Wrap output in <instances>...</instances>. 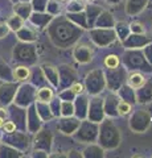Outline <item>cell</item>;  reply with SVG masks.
Segmentation results:
<instances>
[{
    "label": "cell",
    "mask_w": 152,
    "mask_h": 158,
    "mask_svg": "<svg viewBox=\"0 0 152 158\" xmlns=\"http://www.w3.org/2000/svg\"><path fill=\"white\" fill-rule=\"evenodd\" d=\"M23 2H28V0H23Z\"/></svg>",
    "instance_id": "56"
},
{
    "label": "cell",
    "mask_w": 152,
    "mask_h": 158,
    "mask_svg": "<svg viewBox=\"0 0 152 158\" xmlns=\"http://www.w3.org/2000/svg\"><path fill=\"white\" fill-rule=\"evenodd\" d=\"M127 78V69L124 66H118L116 69H107L105 71V79H106V87L110 91L116 92L118 88L126 83Z\"/></svg>",
    "instance_id": "8"
},
{
    "label": "cell",
    "mask_w": 152,
    "mask_h": 158,
    "mask_svg": "<svg viewBox=\"0 0 152 158\" xmlns=\"http://www.w3.org/2000/svg\"><path fill=\"white\" fill-rule=\"evenodd\" d=\"M15 11H16V13L20 17L28 19L29 16H31V13H32V6L28 2H24V3L17 4V6L15 7Z\"/></svg>",
    "instance_id": "35"
},
{
    "label": "cell",
    "mask_w": 152,
    "mask_h": 158,
    "mask_svg": "<svg viewBox=\"0 0 152 158\" xmlns=\"http://www.w3.org/2000/svg\"><path fill=\"white\" fill-rule=\"evenodd\" d=\"M152 40L145 36L144 33L138 34V33H130L124 41H122V45L124 49H141L144 48L147 44H150Z\"/></svg>",
    "instance_id": "13"
},
{
    "label": "cell",
    "mask_w": 152,
    "mask_h": 158,
    "mask_svg": "<svg viewBox=\"0 0 152 158\" xmlns=\"http://www.w3.org/2000/svg\"><path fill=\"white\" fill-rule=\"evenodd\" d=\"M35 107H36V111L38 113V116L41 117L42 121H49L50 118L54 117L53 116V113H52L50 107H49V103H44V102H38L37 100Z\"/></svg>",
    "instance_id": "30"
},
{
    "label": "cell",
    "mask_w": 152,
    "mask_h": 158,
    "mask_svg": "<svg viewBox=\"0 0 152 158\" xmlns=\"http://www.w3.org/2000/svg\"><path fill=\"white\" fill-rule=\"evenodd\" d=\"M4 123H6V117H2V116H0V128H3Z\"/></svg>",
    "instance_id": "53"
},
{
    "label": "cell",
    "mask_w": 152,
    "mask_h": 158,
    "mask_svg": "<svg viewBox=\"0 0 152 158\" xmlns=\"http://www.w3.org/2000/svg\"><path fill=\"white\" fill-rule=\"evenodd\" d=\"M119 102V96L116 95V92H110L107 94L106 98L103 99V110H105V115L106 117H118V112H116V106Z\"/></svg>",
    "instance_id": "16"
},
{
    "label": "cell",
    "mask_w": 152,
    "mask_h": 158,
    "mask_svg": "<svg viewBox=\"0 0 152 158\" xmlns=\"http://www.w3.org/2000/svg\"><path fill=\"white\" fill-rule=\"evenodd\" d=\"M49 107L52 110L53 116H61V99L60 98H53L50 102H49Z\"/></svg>",
    "instance_id": "41"
},
{
    "label": "cell",
    "mask_w": 152,
    "mask_h": 158,
    "mask_svg": "<svg viewBox=\"0 0 152 158\" xmlns=\"http://www.w3.org/2000/svg\"><path fill=\"white\" fill-rule=\"evenodd\" d=\"M145 104H147V107L144 108V110H145L147 112H148L150 115H151V117H152V99H151V100H150L148 103H145Z\"/></svg>",
    "instance_id": "49"
},
{
    "label": "cell",
    "mask_w": 152,
    "mask_h": 158,
    "mask_svg": "<svg viewBox=\"0 0 152 158\" xmlns=\"http://www.w3.org/2000/svg\"><path fill=\"white\" fill-rule=\"evenodd\" d=\"M52 144H53V135L46 129H42L38 132L37 131V136L35 140V146L38 150H44L49 153L52 149Z\"/></svg>",
    "instance_id": "15"
},
{
    "label": "cell",
    "mask_w": 152,
    "mask_h": 158,
    "mask_svg": "<svg viewBox=\"0 0 152 158\" xmlns=\"http://www.w3.org/2000/svg\"><path fill=\"white\" fill-rule=\"evenodd\" d=\"M70 88H72V91L76 94V95H81V94H83L85 92V86H83V83H81V82H78V81H76L73 85L70 86Z\"/></svg>",
    "instance_id": "47"
},
{
    "label": "cell",
    "mask_w": 152,
    "mask_h": 158,
    "mask_svg": "<svg viewBox=\"0 0 152 158\" xmlns=\"http://www.w3.org/2000/svg\"><path fill=\"white\" fill-rule=\"evenodd\" d=\"M45 11L54 17V16H58V15L61 13V6H60L58 2H56V0H49L48 4H46Z\"/></svg>",
    "instance_id": "40"
},
{
    "label": "cell",
    "mask_w": 152,
    "mask_h": 158,
    "mask_svg": "<svg viewBox=\"0 0 152 158\" xmlns=\"http://www.w3.org/2000/svg\"><path fill=\"white\" fill-rule=\"evenodd\" d=\"M76 94L72 91L70 87H66V88H62V91L58 94V98L61 99V100H69V102H73L76 99Z\"/></svg>",
    "instance_id": "43"
},
{
    "label": "cell",
    "mask_w": 152,
    "mask_h": 158,
    "mask_svg": "<svg viewBox=\"0 0 152 158\" xmlns=\"http://www.w3.org/2000/svg\"><path fill=\"white\" fill-rule=\"evenodd\" d=\"M105 117L106 115L103 110V98H101L99 95H94L91 99H89V108H87L86 118L99 124Z\"/></svg>",
    "instance_id": "9"
},
{
    "label": "cell",
    "mask_w": 152,
    "mask_h": 158,
    "mask_svg": "<svg viewBox=\"0 0 152 158\" xmlns=\"http://www.w3.org/2000/svg\"><path fill=\"white\" fill-rule=\"evenodd\" d=\"M148 0H127L126 2V13L128 16H136L145 9Z\"/></svg>",
    "instance_id": "20"
},
{
    "label": "cell",
    "mask_w": 152,
    "mask_h": 158,
    "mask_svg": "<svg viewBox=\"0 0 152 158\" xmlns=\"http://www.w3.org/2000/svg\"><path fill=\"white\" fill-rule=\"evenodd\" d=\"M49 0H33V6L32 8L35 9L36 12H45L46 4Z\"/></svg>",
    "instance_id": "45"
},
{
    "label": "cell",
    "mask_w": 152,
    "mask_h": 158,
    "mask_svg": "<svg viewBox=\"0 0 152 158\" xmlns=\"http://www.w3.org/2000/svg\"><path fill=\"white\" fill-rule=\"evenodd\" d=\"M132 106L131 103L128 102H124V100H120L118 102V106H116V112H118V117H123V116H128L130 113L132 112Z\"/></svg>",
    "instance_id": "34"
},
{
    "label": "cell",
    "mask_w": 152,
    "mask_h": 158,
    "mask_svg": "<svg viewBox=\"0 0 152 158\" xmlns=\"http://www.w3.org/2000/svg\"><path fill=\"white\" fill-rule=\"evenodd\" d=\"M98 128L99 124L89 120V118H83L80 123V127L76 131L73 136L76 137L77 141L83 142V144H91V142H97L98 137Z\"/></svg>",
    "instance_id": "5"
},
{
    "label": "cell",
    "mask_w": 152,
    "mask_h": 158,
    "mask_svg": "<svg viewBox=\"0 0 152 158\" xmlns=\"http://www.w3.org/2000/svg\"><path fill=\"white\" fill-rule=\"evenodd\" d=\"M36 90L32 86H24L20 88V94L17 96V103L20 106H29L35 102L36 99Z\"/></svg>",
    "instance_id": "18"
},
{
    "label": "cell",
    "mask_w": 152,
    "mask_h": 158,
    "mask_svg": "<svg viewBox=\"0 0 152 158\" xmlns=\"http://www.w3.org/2000/svg\"><path fill=\"white\" fill-rule=\"evenodd\" d=\"M29 19H31V21L35 24L36 27L42 29L49 25V23L53 20V16L49 15L48 12H35V13H31Z\"/></svg>",
    "instance_id": "25"
},
{
    "label": "cell",
    "mask_w": 152,
    "mask_h": 158,
    "mask_svg": "<svg viewBox=\"0 0 152 158\" xmlns=\"http://www.w3.org/2000/svg\"><path fill=\"white\" fill-rule=\"evenodd\" d=\"M67 157H82V153L77 152V150H72L67 153Z\"/></svg>",
    "instance_id": "50"
},
{
    "label": "cell",
    "mask_w": 152,
    "mask_h": 158,
    "mask_svg": "<svg viewBox=\"0 0 152 158\" xmlns=\"http://www.w3.org/2000/svg\"><path fill=\"white\" fill-rule=\"evenodd\" d=\"M54 98V91H53V87L49 86H42L40 90L36 92V99L38 102H44V103H49L52 99Z\"/></svg>",
    "instance_id": "32"
},
{
    "label": "cell",
    "mask_w": 152,
    "mask_h": 158,
    "mask_svg": "<svg viewBox=\"0 0 152 158\" xmlns=\"http://www.w3.org/2000/svg\"><path fill=\"white\" fill-rule=\"evenodd\" d=\"M78 79V73L70 65H61L58 66V87L66 88L70 87Z\"/></svg>",
    "instance_id": "10"
},
{
    "label": "cell",
    "mask_w": 152,
    "mask_h": 158,
    "mask_svg": "<svg viewBox=\"0 0 152 158\" xmlns=\"http://www.w3.org/2000/svg\"><path fill=\"white\" fill-rule=\"evenodd\" d=\"M66 17L69 19L73 24H76L77 27L82 28L83 31H85V29H89V27H87V20H86L85 11H81V12H67Z\"/></svg>",
    "instance_id": "29"
},
{
    "label": "cell",
    "mask_w": 152,
    "mask_h": 158,
    "mask_svg": "<svg viewBox=\"0 0 152 158\" xmlns=\"http://www.w3.org/2000/svg\"><path fill=\"white\" fill-rule=\"evenodd\" d=\"M56 2H58V3H62V2H66V0H56Z\"/></svg>",
    "instance_id": "54"
},
{
    "label": "cell",
    "mask_w": 152,
    "mask_h": 158,
    "mask_svg": "<svg viewBox=\"0 0 152 158\" xmlns=\"http://www.w3.org/2000/svg\"><path fill=\"white\" fill-rule=\"evenodd\" d=\"M145 81H147V78L144 77V73H141L139 70H131L127 74V78H126V83L131 88H134V90L140 88L145 83Z\"/></svg>",
    "instance_id": "19"
},
{
    "label": "cell",
    "mask_w": 152,
    "mask_h": 158,
    "mask_svg": "<svg viewBox=\"0 0 152 158\" xmlns=\"http://www.w3.org/2000/svg\"><path fill=\"white\" fill-rule=\"evenodd\" d=\"M103 65L106 69H116L118 66H120V58L116 54H109L103 59Z\"/></svg>",
    "instance_id": "36"
},
{
    "label": "cell",
    "mask_w": 152,
    "mask_h": 158,
    "mask_svg": "<svg viewBox=\"0 0 152 158\" xmlns=\"http://www.w3.org/2000/svg\"><path fill=\"white\" fill-rule=\"evenodd\" d=\"M19 38L23 40V41H35V40L37 38L36 36V33L32 31V29H29V28H20L19 29Z\"/></svg>",
    "instance_id": "37"
},
{
    "label": "cell",
    "mask_w": 152,
    "mask_h": 158,
    "mask_svg": "<svg viewBox=\"0 0 152 158\" xmlns=\"http://www.w3.org/2000/svg\"><path fill=\"white\" fill-rule=\"evenodd\" d=\"M130 31L131 33H138V34H141V33H145V28L141 23L139 21H132L130 24Z\"/></svg>",
    "instance_id": "44"
},
{
    "label": "cell",
    "mask_w": 152,
    "mask_h": 158,
    "mask_svg": "<svg viewBox=\"0 0 152 158\" xmlns=\"http://www.w3.org/2000/svg\"><path fill=\"white\" fill-rule=\"evenodd\" d=\"M85 2H87V3H93L94 0H85Z\"/></svg>",
    "instance_id": "55"
},
{
    "label": "cell",
    "mask_w": 152,
    "mask_h": 158,
    "mask_svg": "<svg viewBox=\"0 0 152 158\" xmlns=\"http://www.w3.org/2000/svg\"><path fill=\"white\" fill-rule=\"evenodd\" d=\"M90 40L98 48H109L116 41L114 28H90Z\"/></svg>",
    "instance_id": "6"
},
{
    "label": "cell",
    "mask_w": 152,
    "mask_h": 158,
    "mask_svg": "<svg viewBox=\"0 0 152 158\" xmlns=\"http://www.w3.org/2000/svg\"><path fill=\"white\" fill-rule=\"evenodd\" d=\"M141 52H143L145 59L152 65V41L150 44H147L144 48H141Z\"/></svg>",
    "instance_id": "46"
},
{
    "label": "cell",
    "mask_w": 152,
    "mask_h": 158,
    "mask_svg": "<svg viewBox=\"0 0 152 158\" xmlns=\"http://www.w3.org/2000/svg\"><path fill=\"white\" fill-rule=\"evenodd\" d=\"M3 128H4V132H7V133H13V132H16V124H15L13 121H6L4 123V125H3Z\"/></svg>",
    "instance_id": "48"
},
{
    "label": "cell",
    "mask_w": 152,
    "mask_h": 158,
    "mask_svg": "<svg viewBox=\"0 0 152 158\" xmlns=\"http://www.w3.org/2000/svg\"><path fill=\"white\" fill-rule=\"evenodd\" d=\"M0 116H2V117H6V116H7V111L3 110V108H0Z\"/></svg>",
    "instance_id": "52"
},
{
    "label": "cell",
    "mask_w": 152,
    "mask_h": 158,
    "mask_svg": "<svg viewBox=\"0 0 152 158\" xmlns=\"http://www.w3.org/2000/svg\"><path fill=\"white\" fill-rule=\"evenodd\" d=\"M122 142V135L119 128L115 125L111 117H105L99 123L98 128V137L97 144H99L105 150L116 149Z\"/></svg>",
    "instance_id": "2"
},
{
    "label": "cell",
    "mask_w": 152,
    "mask_h": 158,
    "mask_svg": "<svg viewBox=\"0 0 152 158\" xmlns=\"http://www.w3.org/2000/svg\"><path fill=\"white\" fill-rule=\"evenodd\" d=\"M109 4H112V6H116V4H119L122 3V0H106Z\"/></svg>",
    "instance_id": "51"
},
{
    "label": "cell",
    "mask_w": 152,
    "mask_h": 158,
    "mask_svg": "<svg viewBox=\"0 0 152 158\" xmlns=\"http://www.w3.org/2000/svg\"><path fill=\"white\" fill-rule=\"evenodd\" d=\"M82 157L85 158H103L105 157V149L99 144L91 142L87 145L82 152Z\"/></svg>",
    "instance_id": "27"
},
{
    "label": "cell",
    "mask_w": 152,
    "mask_h": 158,
    "mask_svg": "<svg viewBox=\"0 0 152 158\" xmlns=\"http://www.w3.org/2000/svg\"><path fill=\"white\" fill-rule=\"evenodd\" d=\"M31 70L27 66H17L13 70V78L16 79L17 82H25L31 78Z\"/></svg>",
    "instance_id": "33"
},
{
    "label": "cell",
    "mask_w": 152,
    "mask_h": 158,
    "mask_svg": "<svg viewBox=\"0 0 152 158\" xmlns=\"http://www.w3.org/2000/svg\"><path fill=\"white\" fill-rule=\"evenodd\" d=\"M81 120L78 117H76L74 115L73 116H62L57 123V128L60 129L63 135L67 136H73L76 133V131L80 127Z\"/></svg>",
    "instance_id": "12"
},
{
    "label": "cell",
    "mask_w": 152,
    "mask_h": 158,
    "mask_svg": "<svg viewBox=\"0 0 152 158\" xmlns=\"http://www.w3.org/2000/svg\"><path fill=\"white\" fill-rule=\"evenodd\" d=\"M23 24H24V19L20 17L17 15V16H13L9 19V21H8V27L12 29V31H19L21 27H23Z\"/></svg>",
    "instance_id": "42"
},
{
    "label": "cell",
    "mask_w": 152,
    "mask_h": 158,
    "mask_svg": "<svg viewBox=\"0 0 152 158\" xmlns=\"http://www.w3.org/2000/svg\"><path fill=\"white\" fill-rule=\"evenodd\" d=\"M102 8L101 6H97V4H93L89 3L86 4L85 7V15H86V20H87V27L90 28H94V24H95V20L98 17V15L102 12Z\"/></svg>",
    "instance_id": "24"
},
{
    "label": "cell",
    "mask_w": 152,
    "mask_h": 158,
    "mask_svg": "<svg viewBox=\"0 0 152 158\" xmlns=\"http://www.w3.org/2000/svg\"><path fill=\"white\" fill-rule=\"evenodd\" d=\"M41 117L38 116L35 106H31L28 110V128L31 132H37L41 127Z\"/></svg>",
    "instance_id": "26"
},
{
    "label": "cell",
    "mask_w": 152,
    "mask_h": 158,
    "mask_svg": "<svg viewBox=\"0 0 152 158\" xmlns=\"http://www.w3.org/2000/svg\"><path fill=\"white\" fill-rule=\"evenodd\" d=\"M116 95L119 96L120 100H124V102H128L131 103L132 106L136 103V90H134V88H131L127 83H124V85H122L119 88H118L116 91Z\"/></svg>",
    "instance_id": "21"
},
{
    "label": "cell",
    "mask_w": 152,
    "mask_h": 158,
    "mask_svg": "<svg viewBox=\"0 0 152 158\" xmlns=\"http://www.w3.org/2000/svg\"><path fill=\"white\" fill-rule=\"evenodd\" d=\"M41 70L44 73L46 82L50 83L52 87L58 88V67L53 66V65H42Z\"/></svg>",
    "instance_id": "23"
},
{
    "label": "cell",
    "mask_w": 152,
    "mask_h": 158,
    "mask_svg": "<svg viewBox=\"0 0 152 158\" xmlns=\"http://www.w3.org/2000/svg\"><path fill=\"white\" fill-rule=\"evenodd\" d=\"M85 91L90 96L99 95L105 91L106 88V79H105V71L102 69H94L85 77Z\"/></svg>",
    "instance_id": "4"
},
{
    "label": "cell",
    "mask_w": 152,
    "mask_h": 158,
    "mask_svg": "<svg viewBox=\"0 0 152 158\" xmlns=\"http://www.w3.org/2000/svg\"><path fill=\"white\" fill-rule=\"evenodd\" d=\"M48 33L52 42L57 48L66 49L72 48L80 41L83 34V29L73 24L66 16H60L53 19L48 25Z\"/></svg>",
    "instance_id": "1"
},
{
    "label": "cell",
    "mask_w": 152,
    "mask_h": 158,
    "mask_svg": "<svg viewBox=\"0 0 152 158\" xmlns=\"http://www.w3.org/2000/svg\"><path fill=\"white\" fill-rule=\"evenodd\" d=\"M93 56H94L93 48L87 44H76L74 49H73V57H74L76 62L80 63V65L90 63Z\"/></svg>",
    "instance_id": "11"
},
{
    "label": "cell",
    "mask_w": 152,
    "mask_h": 158,
    "mask_svg": "<svg viewBox=\"0 0 152 158\" xmlns=\"http://www.w3.org/2000/svg\"><path fill=\"white\" fill-rule=\"evenodd\" d=\"M74 115V103L69 100H61V116Z\"/></svg>",
    "instance_id": "39"
},
{
    "label": "cell",
    "mask_w": 152,
    "mask_h": 158,
    "mask_svg": "<svg viewBox=\"0 0 152 158\" xmlns=\"http://www.w3.org/2000/svg\"><path fill=\"white\" fill-rule=\"evenodd\" d=\"M86 4L82 0H69L66 6V12H81L85 11Z\"/></svg>",
    "instance_id": "38"
},
{
    "label": "cell",
    "mask_w": 152,
    "mask_h": 158,
    "mask_svg": "<svg viewBox=\"0 0 152 158\" xmlns=\"http://www.w3.org/2000/svg\"><path fill=\"white\" fill-rule=\"evenodd\" d=\"M89 96L85 95V92L81 95H77L76 99L73 100L74 103V116L78 117L80 120L87 117V108H89Z\"/></svg>",
    "instance_id": "14"
},
{
    "label": "cell",
    "mask_w": 152,
    "mask_h": 158,
    "mask_svg": "<svg viewBox=\"0 0 152 158\" xmlns=\"http://www.w3.org/2000/svg\"><path fill=\"white\" fill-rule=\"evenodd\" d=\"M151 99H152V77L147 79L144 85L136 90V103L145 104Z\"/></svg>",
    "instance_id": "17"
},
{
    "label": "cell",
    "mask_w": 152,
    "mask_h": 158,
    "mask_svg": "<svg viewBox=\"0 0 152 158\" xmlns=\"http://www.w3.org/2000/svg\"><path fill=\"white\" fill-rule=\"evenodd\" d=\"M115 23L116 21H115L114 16L111 15V12L102 9V12L98 15V17L95 20L94 27H97V28H114Z\"/></svg>",
    "instance_id": "22"
},
{
    "label": "cell",
    "mask_w": 152,
    "mask_h": 158,
    "mask_svg": "<svg viewBox=\"0 0 152 158\" xmlns=\"http://www.w3.org/2000/svg\"><path fill=\"white\" fill-rule=\"evenodd\" d=\"M114 31L116 34V38L120 40V41H124V40L128 37V34L131 33L130 31V24H127L124 21H118L114 25Z\"/></svg>",
    "instance_id": "31"
},
{
    "label": "cell",
    "mask_w": 152,
    "mask_h": 158,
    "mask_svg": "<svg viewBox=\"0 0 152 158\" xmlns=\"http://www.w3.org/2000/svg\"><path fill=\"white\" fill-rule=\"evenodd\" d=\"M17 59H21V61L25 62H35L36 61V52L35 48L31 45H20L17 49Z\"/></svg>",
    "instance_id": "28"
},
{
    "label": "cell",
    "mask_w": 152,
    "mask_h": 158,
    "mask_svg": "<svg viewBox=\"0 0 152 158\" xmlns=\"http://www.w3.org/2000/svg\"><path fill=\"white\" fill-rule=\"evenodd\" d=\"M130 120H128V127L132 132L135 133H143L147 132L151 125L152 117L145 110H136L130 113Z\"/></svg>",
    "instance_id": "7"
},
{
    "label": "cell",
    "mask_w": 152,
    "mask_h": 158,
    "mask_svg": "<svg viewBox=\"0 0 152 158\" xmlns=\"http://www.w3.org/2000/svg\"><path fill=\"white\" fill-rule=\"evenodd\" d=\"M120 63L127 70H139L141 73H152V65L147 61L141 49H126Z\"/></svg>",
    "instance_id": "3"
}]
</instances>
